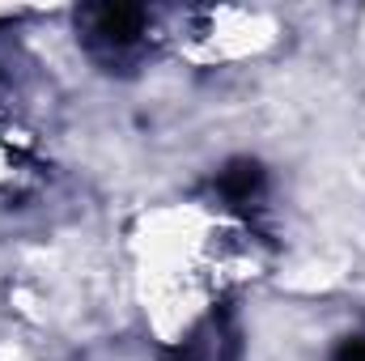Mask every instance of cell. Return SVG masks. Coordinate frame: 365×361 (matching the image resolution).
Here are the masks:
<instances>
[{
	"instance_id": "6da1fadb",
	"label": "cell",
	"mask_w": 365,
	"mask_h": 361,
	"mask_svg": "<svg viewBox=\"0 0 365 361\" xmlns=\"http://www.w3.org/2000/svg\"><path fill=\"white\" fill-rule=\"evenodd\" d=\"M140 30H145V13L132 9V4H102V9H93L90 13V34H93L98 47H115V51H123V47L136 43Z\"/></svg>"
},
{
	"instance_id": "7a4b0ae2",
	"label": "cell",
	"mask_w": 365,
	"mask_h": 361,
	"mask_svg": "<svg viewBox=\"0 0 365 361\" xmlns=\"http://www.w3.org/2000/svg\"><path fill=\"white\" fill-rule=\"evenodd\" d=\"M217 187H221L225 200H234V204H251V200L264 191V171H259L255 162H234V166L221 171Z\"/></svg>"
},
{
	"instance_id": "3957f363",
	"label": "cell",
	"mask_w": 365,
	"mask_h": 361,
	"mask_svg": "<svg viewBox=\"0 0 365 361\" xmlns=\"http://www.w3.org/2000/svg\"><path fill=\"white\" fill-rule=\"evenodd\" d=\"M331 361H365V336H349V340L336 349Z\"/></svg>"
}]
</instances>
